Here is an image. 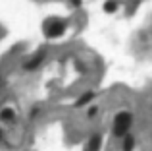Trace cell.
<instances>
[{"label": "cell", "mask_w": 152, "mask_h": 151, "mask_svg": "<svg viewBox=\"0 0 152 151\" xmlns=\"http://www.w3.org/2000/svg\"><path fill=\"white\" fill-rule=\"evenodd\" d=\"M115 10H118V2L115 0H108L104 4V12H115Z\"/></svg>", "instance_id": "ba28073f"}, {"label": "cell", "mask_w": 152, "mask_h": 151, "mask_svg": "<svg viewBox=\"0 0 152 151\" xmlns=\"http://www.w3.org/2000/svg\"><path fill=\"white\" fill-rule=\"evenodd\" d=\"M71 2V6H79V4H81V0H69Z\"/></svg>", "instance_id": "30bf717a"}, {"label": "cell", "mask_w": 152, "mask_h": 151, "mask_svg": "<svg viewBox=\"0 0 152 151\" xmlns=\"http://www.w3.org/2000/svg\"><path fill=\"white\" fill-rule=\"evenodd\" d=\"M100 145H102V136L100 134H94V136H91L85 151H100Z\"/></svg>", "instance_id": "3957f363"}, {"label": "cell", "mask_w": 152, "mask_h": 151, "mask_svg": "<svg viewBox=\"0 0 152 151\" xmlns=\"http://www.w3.org/2000/svg\"><path fill=\"white\" fill-rule=\"evenodd\" d=\"M133 147H135V138L125 136L123 138V151H133Z\"/></svg>", "instance_id": "8992f818"}, {"label": "cell", "mask_w": 152, "mask_h": 151, "mask_svg": "<svg viewBox=\"0 0 152 151\" xmlns=\"http://www.w3.org/2000/svg\"><path fill=\"white\" fill-rule=\"evenodd\" d=\"M0 120H2V122H12V120H14V110H12V109L0 110Z\"/></svg>", "instance_id": "5b68a950"}, {"label": "cell", "mask_w": 152, "mask_h": 151, "mask_svg": "<svg viewBox=\"0 0 152 151\" xmlns=\"http://www.w3.org/2000/svg\"><path fill=\"white\" fill-rule=\"evenodd\" d=\"M131 122H133L131 113H127V110L118 113V114H115V118H114V136L125 138L127 132H129V128H131Z\"/></svg>", "instance_id": "6da1fadb"}, {"label": "cell", "mask_w": 152, "mask_h": 151, "mask_svg": "<svg viewBox=\"0 0 152 151\" xmlns=\"http://www.w3.org/2000/svg\"><path fill=\"white\" fill-rule=\"evenodd\" d=\"M96 113H98V109H96V107H91V109H89V116H91V118H93V116H96Z\"/></svg>", "instance_id": "9c48e42d"}, {"label": "cell", "mask_w": 152, "mask_h": 151, "mask_svg": "<svg viewBox=\"0 0 152 151\" xmlns=\"http://www.w3.org/2000/svg\"><path fill=\"white\" fill-rule=\"evenodd\" d=\"M42 60H45V53H39V54H35V56L31 58V60H27L25 68H27V70H35V68H37V66L41 64Z\"/></svg>", "instance_id": "277c9868"}, {"label": "cell", "mask_w": 152, "mask_h": 151, "mask_svg": "<svg viewBox=\"0 0 152 151\" xmlns=\"http://www.w3.org/2000/svg\"><path fill=\"white\" fill-rule=\"evenodd\" d=\"M45 33L52 39L60 37V35L66 33V23H64L62 19H48V21L45 23Z\"/></svg>", "instance_id": "7a4b0ae2"}, {"label": "cell", "mask_w": 152, "mask_h": 151, "mask_svg": "<svg viewBox=\"0 0 152 151\" xmlns=\"http://www.w3.org/2000/svg\"><path fill=\"white\" fill-rule=\"evenodd\" d=\"M2 138H4V132H2V130H0V141H2Z\"/></svg>", "instance_id": "8fae6325"}, {"label": "cell", "mask_w": 152, "mask_h": 151, "mask_svg": "<svg viewBox=\"0 0 152 151\" xmlns=\"http://www.w3.org/2000/svg\"><path fill=\"white\" fill-rule=\"evenodd\" d=\"M93 97H94V93H93V91H87V93H83V97L77 101V107H83V105H87L89 101H93Z\"/></svg>", "instance_id": "52a82bcc"}]
</instances>
